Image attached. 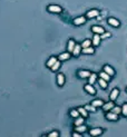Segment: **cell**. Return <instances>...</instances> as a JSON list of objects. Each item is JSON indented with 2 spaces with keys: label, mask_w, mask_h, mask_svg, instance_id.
Instances as JSON below:
<instances>
[{
  "label": "cell",
  "mask_w": 127,
  "mask_h": 137,
  "mask_svg": "<svg viewBox=\"0 0 127 137\" xmlns=\"http://www.w3.org/2000/svg\"><path fill=\"white\" fill-rule=\"evenodd\" d=\"M81 52L85 53V55H93V53L95 52V49H94L92 46H89V47H86V48L81 49Z\"/></svg>",
  "instance_id": "obj_7"
},
{
  "label": "cell",
  "mask_w": 127,
  "mask_h": 137,
  "mask_svg": "<svg viewBox=\"0 0 127 137\" xmlns=\"http://www.w3.org/2000/svg\"><path fill=\"white\" fill-rule=\"evenodd\" d=\"M71 52H72L74 56H78L81 52V45H75V47H74Z\"/></svg>",
  "instance_id": "obj_14"
},
{
  "label": "cell",
  "mask_w": 127,
  "mask_h": 137,
  "mask_svg": "<svg viewBox=\"0 0 127 137\" xmlns=\"http://www.w3.org/2000/svg\"><path fill=\"white\" fill-rule=\"evenodd\" d=\"M106 118H107L108 120H113V122H116V120L118 119V115L113 113V111H110V113H107L106 114Z\"/></svg>",
  "instance_id": "obj_5"
},
{
  "label": "cell",
  "mask_w": 127,
  "mask_h": 137,
  "mask_svg": "<svg viewBox=\"0 0 127 137\" xmlns=\"http://www.w3.org/2000/svg\"><path fill=\"white\" fill-rule=\"evenodd\" d=\"M61 8L59 6H55V5H52V6H49L48 7V11H50V12H56V14H58V12H61Z\"/></svg>",
  "instance_id": "obj_10"
},
{
  "label": "cell",
  "mask_w": 127,
  "mask_h": 137,
  "mask_svg": "<svg viewBox=\"0 0 127 137\" xmlns=\"http://www.w3.org/2000/svg\"><path fill=\"white\" fill-rule=\"evenodd\" d=\"M92 31L95 32V34H99V35H101L103 32H105L104 28L100 27V26H93V27H92Z\"/></svg>",
  "instance_id": "obj_9"
},
{
  "label": "cell",
  "mask_w": 127,
  "mask_h": 137,
  "mask_svg": "<svg viewBox=\"0 0 127 137\" xmlns=\"http://www.w3.org/2000/svg\"><path fill=\"white\" fill-rule=\"evenodd\" d=\"M84 124V117L81 116V117H77L76 118V122H75V126H79V125H83Z\"/></svg>",
  "instance_id": "obj_28"
},
{
  "label": "cell",
  "mask_w": 127,
  "mask_h": 137,
  "mask_svg": "<svg viewBox=\"0 0 127 137\" xmlns=\"http://www.w3.org/2000/svg\"><path fill=\"white\" fill-rule=\"evenodd\" d=\"M110 111H113V113H115V114H117V115H119V114H122V107H119V106H115V107H113V108L110 109Z\"/></svg>",
  "instance_id": "obj_27"
},
{
  "label": "cell",
  "mask_w": 127,
  "mask_h": 137,
  "mask_svg": "<svg viewBox=\"0 0 127 137\" xmlns=\"http://www.w3.org/2000/svg\"><path fill=\"white\" fill-rule=\"evenodd\" d=\"M59 67H60V60H57L56 63H55L54 65H52L50 68H51V70H52V72H57V70L59 69Z\"/></svg>",
  "instance_id": "obj_25"
},
{
  "label": "cell",
  "mask_w": 127,
  "mask_h": 137,
  "mask_svg": "<svg viewBox=\"0 0 127 137\" xmlns=\"http://www.w3.org/2000/svg\"><path fill=\"white\" fill-rule=\"evenodd\" d=\"M85 108H86V110H87V111H95V110H96V107L93 106L92 104H90V105H87V106L85 107Z\"/></svg>",
  "instance_id": "obj_32"
},
{
  "label": "cell",
  "mask_w": 127,
  "mask_h": 137,
  "mask_svg": "<svg viewBox=\"0 0 127 137\" xmlns=\"http://www.w3.org/2000/svg\"><path fill=\"white\" fill-rule=\"evenodd\" d=\"M104 104H105V103H104L103 100H101V99H95V100H93V102H92V105H93V106H95L96 108H97V107H103Z\"/></svg>",
  "instance_id": "obj_17"
},
{
  "label": "cell",
  "mask_w": 127,
  "mask_h": 137,
  "mask_svg": "<svg viewBox=\"0 0 127 137\" xmlns=\"http://www.w3.org/2000/svg\"><path fill=\"white\" fill-rule=\"evenodd\" d=\"M49 137H58L59 136V133L58 132H51L50 134H48Z\"/></svg>",
  "instance_id": "obj_33"
},
{
  "label": "cell",
  "mask_w": 127,
  "mask_h": 137,
  "mask_svg": "<svg viewBox=\"0 0 127 137\" xmlns=\"http://www.w3.org/2000/svg\"><path fill=\"white\" fill-rule=\"evenodd\" d=\"M99 16V11H98L97 9H93V10H89L87 14H86V17H87L88 19H92V18H96Z\"/></svg>",
  "instance_id": "obj_1"
},
{
  "label": "cell",
  "mask_w": 127,
  "mask_h": 137,
  "mask_svg": "<svg viewBox=\"0 0 127 137\" xmlns=\"http://www.w3.org/2000/svg\"><path fill=\"white\" fill-rule=\"evenodd\" d=\"M96 79H97L96 74H90V76L88 77V81H89V84H90V85H93L94 82L96 81Z\"/></svg>",
  "instance_id": "obj_23"
},
{
  "label": "cell",
  "mask_w": 127,
  "mask_h": 137,
  "mask_svg": "<svg viewBox=\"0 0 127 137\" xmlns=\"http://www.w3.org/2000/svg\"><path fill=\"white\" fill-rule=\"evenodd\" d=\"M69 58H70V53H69V52H64V53H60L59 57H58V59L60 61H63V60L69 59Z\"/></svg>",
  "instance_id": "obj_18"
},
{
  "label": "cell",
  "mask_w": 127,
  "mask_h": 137,
  "mask_svg": "<svg viewBox=\"0 0 127 137\" xmlns=\"http://www.w3.org/2000/svg\"><path fill=\"white\" fill-rule=\"evenodd\" d=\"M100 35L99 34H95L94 35V37H93V40H92V45H94V46H98L100 44Z\"/></svg>",
  "instance_id": "obj_6"
},
{
  "label": "cell",
  "mask_w": 127,
  "mask_h": 137,
  "mask_svg": "<svg viewBox=\"0 0 127 137\" xmlns=\"http://www.w3.org/2000/svg\"><path fill=\"white\" fill-rule=\"evenodd\" d=\"M99 77L100 78H103V79H105L106 81H109L110 80V77H112V76H109V75L107 74V73H105V72H101L100 74H99Z\"/></svg>",
  "instance_id": "obj_21"
},
{
  "label": "cell",
  "mask_w": 127,
  "mask_h": 137,
  "mask_svg": "<svg viewBox=\"0 0 127 137\" xmlns=\"http://www.w3.org/2000/svg\"><path fill=\"white\" fill-rule=\"evenodd\" d=\"M122 114L123 116H125V117H127V104H124L122 107Z\"/></svg>",
  "instance_id": "obj_31"
},
{
  "label": "cell",
  "mask_w": 127,
  "mask_h": 137,
  "mask_svg": "<svg viewBox=\"0 0 127 137\" xmlns=\"http://www.w3.org/2000/svg\"><path fill=\"white\" fill-rule=\"evenodd\" d=\"M72 136H74V137H79V136H80V133L76 132V133H74V134H72Z\"/></svg>",
  "instance_id": "obj_35"
},
{
  "label": "cell",
  "mask_w": 127,
  "mask_h": 137,
  "mask_svg": "<svg viewBox=\"0 0 127 137\" xmlns=\"http://www.w3.org/2000/svg\"><path fill=\"white\" fill-rule=\"evenodd\" d=\"M107 22H108L112 27H116V28H117V27L120 26V22L118 21L117 19H115V18H108V21H107Z\"/></svg>",
  "instance_id": "obj_8"
},
{
  "label": "cell",
  "mask_w": 127,
  "mask_h": 137,
  "mask_svg": "<svg viewBox=\"0 0 127 137\" xmlns=\"http://www.w3.org/2000/svg\"><path fill=\"white\" fill-rule=\"evenodd\" d=\"M56 61H57V58L56 57H50V58H49V60L47 61V66H48V67H51V66L52 65H54L55 63H56Z\"/></svg>",
  "instance_id": "obj_26"
},
{
  "label": "cell",
  "mask_w": 127,
  "mask_h": 137,
  "mask_svg": "<svg viewBox=\"0 0 127 137\" xmlns=\"http://www.w3.org/2000/svg\"><path fill=\"white\" fill-rule=\"evenodd\" d=\"M85 22H86V17H84V16L74 19V25H76V26H80V25H84Z\"/></svg>",
  "instance_id": "obj_4"
},
{
  "label": "cell",
  "mask_w": 127,
  "mask_h": 137,
  "mask_svg": "<svg viewBox=\"0 0 127 137\" xmlns=\"http://www.w3.org/2000/svg\"><path fill=\"white\" fill-rule=\"evenodd\" d=\"M104 72L107 73L109 76H114V75H115V70H114V69L110 67V66H108V65H105V66H104Z\"/></svg>",
  "instance_id": "obj_11"
},
{
  "label": "cell",
  "mask_w": 127,
  "mask_h": 137,
  "mask_svg": "<svg viewBox=\"0 0 127 137\" xmlns=\"http://www.w3.org/2000/svg\"><path fill=\"white\" fill-rule=\"evenodd\" d=\"M114 107V103H113V100H110V102H108V103H105L104 105H103V109L105 110V111H108V110H110Z\"/></svg>",
  "instance_id": "obj_15"
},
{
  "label": "cell",
  "mask_w": 127,
  "mask_h": 137,
  "mask_svg": "<svg viewBox=\"0 0 127 137\" xmlns=\"http://www.w3.org/2000/svg\"><path fill=\"white\" fill-rule=\"evenodd\" d=\"M57 84L59 86H63L65 84V76L63 74H58L57 75Z\"/></svg>",
  "instance_id": "obj_16"
},
{
  "label": "cell",
  "mask_w": 127,
  "mask_h": 137,
  "mask_svg": "<svg viewBox=\"0 0 127 137\" xmlns=\"http://www.w3.org/2000/svg\"><path fill=\"white\" fill-rule=\"evenodd\" d=\"M89 46H92V40L86 39L85 41H83V44H81V48H86V47H89Z\"/></svg>",
  "instance_id": "obj_30"
},
{
  "label": "cell",
  "mask_w": 127,
  "mask_h": 137,
  "mask_svg": "<svg viewBox=\"0 0 127 137\" xmlns=\"http://www.w3.org/2000/svg\"><path fill=\"white\" fill-rule=\"evenodd\" d=\"M70 116L71 117H74V118H77L79 116V111H78V109H71L70 110Z\"/></svg>",
  "instance_id": "obj_29"
},
{
  "label": "cell",
  "mask_w": 127,
  "mask_h": 137,
  "mask_svg": "<svg viewBox=\"0 0 127 137\" xmlns=\"http://www.w3.org/2000/svg\"><path fill=\"white\" fill-rule=\"evenodd\" d=\"M103 129L101 128H93V129L89 130V134H90V136H99L103 134Z\"/></svg>",
  "instance_id": "obj_3"
},
{
  "label": "cell",
  "mask_w": 127,
  "mask_h": 137,
  "mask_svg": "<svg viewBox=\"0 0 127 137\" xmlns=\"http://www.w3.org/2000/svg\"><path fill=\"white\" fill-rule=\"evenodd\" d=\"M118 95H119V90H118L117 88H114L112 91H110L109 99H110V100H113V102H115L117 99V97H118Z\"/></svg>",
  "instance_id": "obj_2"
},
{
  "label": "cell",
  "mask_w": 127,
  "mask_h": 137,
  "mask_svg": "<svg viewBox=\"0 0 127 137\" xmlns=\"http://www.w3.org/2000/svg\"><path fill=\"white\" fill-rule=\"evenodd\" d=\"M75 130H76V132H78V133H80V134H81V133H85L86 130H87V127H86V126L84 125V124H83V125L76 126V128H75Z\"/></svg>",
  "instance_id": "obj_20"
},
{
  "label": "cell",
  "mask_w": 127,
  "mask_h": 137,
  "mask_svg": "<svg viewBox=\"0 0 127 137\" xmlns=\"http://www.w3.org/2000/svg\"><path fill=\"white\" fill-rule=\"evenodd\" d=\"M84 88H85V90L87 91V93H89L90 95H95V94H96V89L94 88V87H93V86H92L90 84L86 85V86L84 87Z\"/></svg>",
  "instance_id": "obj_12"
},
{
  "label": "cell",
  "mask_w": 127,
  "mask_h": 137,
  "mask_svg": "<svg viewBox=\"0 0 127 137\" xmlns=\"http://www.w3.org/2000/svg\"><path fill=\"white\" fill-rule=\"evenodd\" d=\"M75 41H74L72 39H70L68 41V46H67V49H68V51L69 52H71L72 51V49H74V47H75Z\"/></svg>",
  "instance_id": "obj_22"
},
{
  "label": "cell",
  "mask_w": 127,
  "mask_h": 137,
  "mask_svg": "<svg viewBox=\"0 0 127 137\" xmlns=\"http://www.w3.org/2000/svg\"><path fill=\"white\" fill-rule=\"evenodd\" d=\"M98 84H99L101 88H107V81L103 79V78H99V79H98Z\"/></svg>",
  "instance_id": "obj_24"
},
{
  "label": "cell",
  "mask_w": 127,
  "mask_h": 137,
  "mask_svg": "<svg viewBox=\"0 0 127 137\" xmlns=\"http://www.w3.org/2000/svg\"><path fill=\"white\" fill-rule=\"evenodd\" d=\"M126 91H127V88H126Z\"/></svg>",
  "instance_id": "obj_36"
},
{
  "label": "cell",
  "mask_w": 127,
  "mask_h": 137,
  "mask_svg": "<svg viewBox=\"0 0 127 137\" xmlns=\"http://www.w3.org/2000/svg\"><path fill=\"white\" fill-rule=\"evenodd\" d=\"M78 111H79V115H81L84 118H85V117H88V111L86 110L85 107H79Z\"/></svg>",
  "instance_id": "obj_19"
},
{
  "label": "cell",
  "mask_w": 127,
  "mask_h": 137,
  "mask_svg": "<svg viewBox=\"0 0 127 137\" xmlns=\"http://www.w3.org/2000/svg\"><path fill=\"white\" fill-rule=\"evenodd\" d=\"M108 37H110V34L109 32H103V34L100 35V38H108Z\"/></svg>",
  "instance_id": "obj_34"
},
{
  "label": "cell",
  "mask_w": 127,
  "mask_h": 137,
  "mask_svg": "<svg viewBox=\"0 0 127 137\" xmlns=\"http://www.w3.org/2000/svg\"><path fill=\"white\" fill-rule=\"evenodd\" d=\"M90 72H88V70H79L78 72V76L80 78H88L89 76H90Z\"/></svg>",
  "instance_id": "obj_13"
}]
</instances>
